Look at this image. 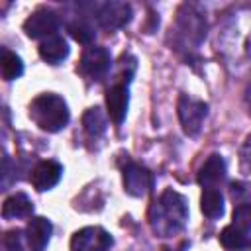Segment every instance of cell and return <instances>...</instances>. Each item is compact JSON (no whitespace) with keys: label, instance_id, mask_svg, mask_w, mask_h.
Listing matches in <instances>:
<instances>
[{"label":"cell","instance_id":"cell-4","mask_svg":"<svg viewBox=\"0 0 251 251\" xmlns=\"http://www.w3.org/2000/svg\"><path fill=\"white\" fill-rule=\"evenodd\" d=\"M114 239L104 227L88 226L71 237V251H108Z\"/></svg>","mask_w":251,"mask_h":251},{"label":"cell","instance_id":"cell-19","mask_svg":"<svg viewBox=\"0 0 251 251\" xmlns=\"http://www.w3.org/2000/svg\"><path fill=\"white\" fill-rule=\"evenodd\" d=\"M82 126H84V131L90 137L102 135L106 131V118L100 112V108H88L82 116Z\"/></svg>","mask_w":251,"mask_h":251},{"label":"cell","instance_id":"cell-16","mask_svg":"<svg viewBox=\"0 0 251 251\" xmlns=\"http://www.w3.org/2000/svg\"><path fill=\"white\" fill-rule=\"evenodd\" d=\"M220 243L224 245V249L227 251H245L251 247V237L247 235L245 229L237 227V226H226L220 233Z\"/></svg>","mask_w":251,"mask_h":251},{"label":"cell","instance_id":"cell-11","mask_svg":"<svg viewBox=\"0 0 251 251\" xmlns=\"http://www.w3.org/2000/svg\"><path fill=\"white\" fill-rule=\"evenodd\" d=\"M178 27L186 39H192L194 43H200L206 35V22L202 14L194 12V8L184 6L178 12Z\"/></svg>","mask_w":251,"mask_h":251},{"label":"cell","instance_id":"cell-3","mask_svg":"<svg viewBox=\"0 0 251 251\" xmlns=\"http://www.w3.org/2000/svg\"><path fill=\"white\" fill-rule=\"evenodd\" d=\"M176 114H178L182 131L188 137H194L200 133L202 124L208 116V104L198 100V98H192L188 94H182L178 98V104H176Z\"/></svg>","mask_w":251,"mask_h":251},{"label":"cell","instance_id":"cell-14","mask_svg":"<svg viewBox=\"0 0 251 251\" xmlns=\"http://www.w3.org/2000/svg\"><path fill=\"white\" fill-rule=\"evenodd\" d=\"M39 57L49 65H59L69 57V45L61 35L47 37L39 43Z\"/></svg>","mask_w":251,"mask_h":251},{"label":"cell","instance_id":"cell-9","mask_svg":"<svg viewBox=\"0 0 251 251\" xmlns=\"http://www.w3.org/2000/svg\"><path fill=\"white\" fill-rule=\"evenodd\" d=\"M61 176H63V165L47 159V161H39L33 167L29 180L37 192H45V190H51L61 180Z\"/></svg>","mask_w":251,"mask_h":251},{"label":"cell","instance_id":"cell-6","mask_svg":"<svg viewBox=\"0 0 251 251\" xmlns=\"http://www.w3.org/2000/svg\"><path fill=\"white\" fill-rule=\"evenodd\" d=\"M57 29H59V16L55 12H51V10H45V8L35 10L24 22V31L31 39L53 37Z\"/></svg>","mask_w":251,"mask_h":251},{"label":"cell","instance_id":"cell-1","mask_svg":"<svg viewBox=\"0 0 251 251\" xmlns=\"http://www.w3.org/2000/svg\"><path fill=\"white\" fill-rule=\"evenodd\" d=\"M186 220H188L186 200L182 194H178L173 188L165 190L149 210L151 229L161 237H173L175 233L182 231Z\"/></svg>","mask_w":251,"mask_h":251},{"label":"cell","instance_id":"cell-15","mask_svg":"<svg viewBox=\"0 0 251 251\" xmlns=\"http://www.w3.org/2000/svg\"><path fill=\"white\" fill-rule=\"evenodd\" d=\"M33 214V204L24 192H16L8 196L2 204V218L4 220H14V218H27Z\"/></svg>","mask_w":251,"mask_h":251},{"label":"cell","instance_id":"cell-20","mask_svg":"<svg viewBox=\"0 0 251 251\" xmlns=\"http://www.w3.org/2000/svg\"><path fill=\"white\" fill-rule=\"evenodd\" d=\"M69 33H71V37H73L76 43H82V45H90L92 39H94V29H92L86 22H82V20L73 22V24L69 25Z\"/></svg>","mask_w":251,"mask_h":251},{"label":"cell","instance_id":"cell-2","mask_svg":"<svg viewBox=\"0 0 251 251\" xmlns=\"http://www.w3.org/2000/svg\"><path fill=\"white\" fill-rule=\"evenodd\" d=\"M29 118L35 122V126L43 131L57 133L69 124V106L67 102L53 92L39 94L29 104Z\"/></svg>","mask_w":251,"mask_h":251},{"label":"cell","instance_id":"cell-23","mask_svg":"<svg viewBox=\"0 0 251 251\" xmlns=\"http://www.w3.org/2000/svg\"><path fill=\"white\" fill-rule=\"evenodd\" d=\"M245 151H247L245 161H249V167H251V137H249V141H247V145H245Z\"/></svg>","mask_w":251,"mask_h":251},{"label":"cell","instance_id":"cell-18","mask_svg":"<svg viewBox=\"0 0 251 251\" xmlns=\"http://www.w3.org/2000/svg\"><path fill=\"white\" fill-rule=\"evenodd\" d=\"M0 67H2L4 80H16V78H20L24 75V63H22V59L14 51H10V49H2Z\"/></svg>","mask_w":251,"mask_h":251},{"label":"cell","instance_id":"cell-17","mask_svg":"<svg viewBox=\"0 0 251 251\" xmlns=\"http://www.w3.org/2000/svg\"><path fill=\"white\" fill-rule=\"evenodd\" d=\"M200 210L206 218L218 220L224 216V196L216 188H204L200 196Z\"/></svg>","mask_w":251,"mask_h":251},{"label":"cell","instance_id":"cell-7","mask_svg":"<svg viewBox=\"0 0 251 251\" xmlns=\"http://www.w3.org/2000/svg\"><path fill=\"white\" fill-rule=\"evenodd\" d=\"M151 188H153V175L145 167L137 163H127V167H124V190L129 196L141 198Z\"/></svg>","mask_w":251,"mask_h":251},{"label":"cell","instance_id":"cell-12","mask_svg":"<svg viewBox=\"0 0 251 251\" xmlns=\"http://www.w3.org/2000/svg\"><path fill=\"white\" fill-rule=\"evenodd\" d=\"M51 231H53V226L47 218L43 216H35L27 222V227H25V239H27V245L31 251H45L49 239H51Z\"/></svg>","mask_w":251,"mask_h":251},{"label":"cell","instance_id":"cell-21","mask_svg":"<svg viewBox=\"0 0 251 251\" xmlns=\"http://www.w3.org/2000/svg\"><path fill=\"white\" fill-rule=\"evenodd\" d=\"M231 218H233V226H237V227L249 231V229H251V204H247V202L237 204V206L233 208Z\"/></svg>","mask_w":251,"mask_h":251},{"label":"cell","instance_id":"cell-10","mask_svg":"<svg viewBox=\"0 0 251 251\" xmlns=\"http://www.w3.org/2000/svg\"><path fill=\"white\" fill-rule=\"evenodd\" d=\"M127 106H129V90H127V82H116L106 90V108H108V116L114 124H122L126 120L127 114Z\"/></svg>","mask_w":251,"mask_h":251},{"label":"cell","instance_id":"cell-22","mask_svg":"<svg viewBox=\"0 0 251 251\" xmlns=\"http://www.w3.org/2000/svg\"><path fill=\"white\" fill-rule=\"evenodd\" d=\"M2 251H24L22 245V233L16 229H10L2 237Z\"/></svg>","mask_w":251,"mask_h":251},{"label":"cell","instance_id":"cell-13","mask_svg":"<svg viewBox=\"0 0 251 251\" xmlns=\"http://www.w3.org/2000/svg\"><path fill=\"white\" fill-rule=\"evenodd\" d=\"M198 184L204 188H216L226 178V161L222 155H210L198 171Z\"/></svg>","mask_w":251,"mask_h":251},{"label":"cell","instance_id":"cell-5","mask_svg":"<svg viewBox=\"0 0 251 251\" xmlns=\"http://www.w3.org/2000/svg\"><path fill=\"white\" fill-rule=\"evenodd\" d=\"M78 67H80V73L90 80H102L112 67V57L104 47H98V45L86 47Z\"/></svg>","mask_w":251,"mask_h":251},{"label":"cell","instance_id":"cell-8","mask_svg":"<svg viewBox=\"0 0 251 251\" xmlns=\"http://www.w3.org/2000/svg\"><path fill=\"white\" fill-rule=\"evenodd\" d=\"M96 20L104 29H120L131 20V6L126 2H106L98 8Z\"/></svg>","mask_w":251,"mask_h":251}]
</instances>
